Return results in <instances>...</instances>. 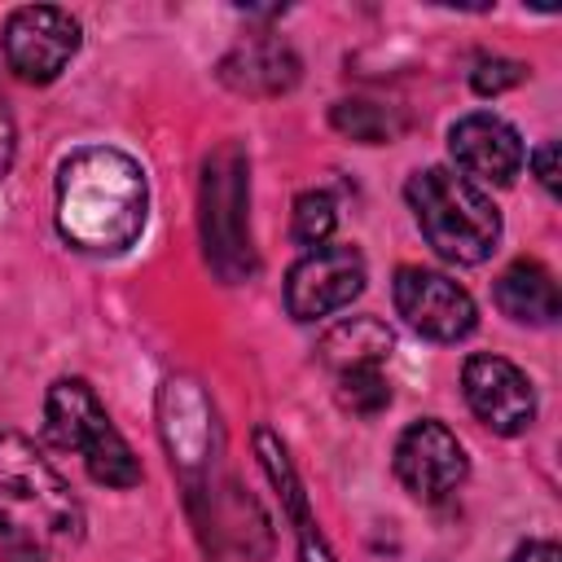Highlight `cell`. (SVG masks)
<instances>
[{
    "label": "cell",
    "mask_w": 562,
    "mask_h": 562,
    "mask_svg": "<svg viewBox=\"0 0 562 562\" xmlns=\"http://www.w3.org/2000/svg\"><path fill=\"white\" fill-rule=\"evenodd\" d=\"M395 347V334L386 321L378 316H351V321H338L325 338H321V360L334 369V373H347V369H369L391 356Z\"/></svg>",
    "instance_id": "9a60e30c"
},
{
    "label": "cell",
    "mask_w": 562,
    "mask_h": 562,
    "mask_svg": "<svg viewBox=\"0 0 562 562\" xmlns=\"http://www.w3.org/2000/svg\"><path fill=\"white\" fill-rule=\"evenodd\" d=\"M211 404L206 395L184 382V378H171L162 386V435H167V448H171V465L189 470L198 461H206V448H211Z\"/></svg>",
    "instance_id": "4fadbf2b"
},
{
    "label": "cell",
    "mask_w": 562,
    "mask_h": 562,
    "mask_svg": "<svg viewBox=\"0 0 562 562\" xmlns=\"http://www.w3.org/2000/svg\"><path fill=\"white\" fill-rule=\"evenodd\" d=\"M294 527H299V553H303V562H338V558L329 553V544L321 540V531H316L312 514H307L303 522H294Z\"/></svg>",
    "instance_id": "7402d4cb"
},
{
    "label": "cell",
    "mask_w": 562,
    "mask_h": 562,
    "mask_svg": "<svg viewBox=\"0 0 562 562\" xmlns=\"http://www.w3.org/2000/svg\"><path fill=\"white\" fill-rule=\"evenodd\" d=\"M461 395H465L470 413L487 430H496L505 439L531 430V422H536V386H531V378L514 360H505L496 351L465 356V364H461Z\"/></svg>",
    "instance_id": "9c48e42d"
},
{
    "label": "cell",
    "mask_w": 562,
    "mask_h": 562,
    "mask_svg": "<svg viewBox=\"0 0 562 562\" xmlns=\"http://www.w3.org/2000/svg\"><path fill=\"white\" fill-rule=\"evenodd\" d=\"M448 154H452L457 171L474 184H514V176L527 162L518 127L487 110L461 114L448 127Z\"/></svg>",
    "instance_id": "8fae6325"
},
{
    "label": "cell",
    "mask_w": 562,
    "mask_h": 562,
    "mask_svg": "<svg viewBox=\"0 0 562 562\" xmlns=\"http://www.w3.org/2000/svg\"><path fill=\"white\" fill-rule=\"evenodd\" d=\"M198 228L211 272L224 285L255 277V241H250V158L237 140H224L202 162L198 184Z\"/></svg>",
    "instance_id": "277c9868"
},
{
    "label": "cell",
    "mask_w": 562,
    "mask_h": 562,
    "mask_svg": "<svg viewBox=\"0 0 562 562\" xmlns=\"http://www.w3.org/2000/svg\"><path fill=\"white\" fill-rule=\"evenodd\" d=\"M338 378V400L342 408H351L356 417H378L386 404H391V382L378 364L369 369H347V373H334Z\"/></svg>",
    "instance_id": "d6986e66"
},
{
    "label": "cell",
    "mask_w": 562,
    "mask_h": 562,
    "mask_svg": "<svg viewBox=\"0 0 562 562\" xmlns=\"http://www.w3.org/2000/svg\"><path fill=\"white\" fill-rule=\"evenodd\" d=\"M334 224H338V206H334V198L325 189H307V193L294 198V224H290V233H294L299 246H307V250L325 246L334 237Z\"/></svg>",
    "instance_id": "ac0fdd59"
},
{
    "label": "cell",
    "mask_w": 562,
    "mask_h": 562,
    "mask_svg": "<svg viewBox=\"0 0 562 562\" xmlns=\"http://www.w3.org/2000/svg\"><path fill=\"white\" fill-rule=\"evenodd\" d=\"M391 465H395V479L417 501H443L470 474V457H465L461 439L443 422H435V417H422V422L400 430Z\"/></svg>",
    "instance_id": "30bf717a"
},
{
    "label": "cell",
    "mask_w": 562,
    "mask_h": 562,
    "mask_svg": "<svg viewBox=\"0 0 562 562\" xmlns=\"http://www.w3.org/2000/svg\"><path fill=\"white\" fill-rule=\"evenodd\" d=\"M492 299L496 307L518 321V325H553L558 312H562V299H558V281L553 272L540 263V259H514L496 285H492Z\"/></svg>",
    "instance_id": "5bb4252c"
},
{
    "label": "cell",
    "mask_w": 562,
    "mask_h": 562,
    "mask_svg": "<svg viewBox=\"0 0 562 562\" xmlns=\"http://www.w3.org/2000/svg\"><path fill=\"white\" fill-rule=\"evenodd\" d=\"M149 211L145 167L114 145H83L61 158L53 184V215L66 246L83 255L127 250Z\"/></svg>",
    "instance_id": "6da1fadb"
},
{
    "label": "cell",
    "mask_w": 562,
    "mask_h": 562,
    "mask_svg": "<svg viewBox=\"0 0 562 562\" xmlns=\"http://www.w3.org/2000/svg\"><path fill=\"white\" fill-rule=\"evenodd\" d=\"M364 255L356 246H316L303 250L285 272V307L294 321H321L342 312L364 290Z\"/></svg>",
    "instance_id": "ba28073f"
},
{
    "label": "cell",
    "mask_w": 562,
    "mask_h": 562,
    "mask_svg": "<svg viewBox=\"0 0 562 562\" xmlns=\"http://www.w3.org/2000/svg\"><path fill=\"white\" fill-rule=\"evenodd\" d=\"M329 123H334V132H342L356 145H391L404 132V119L391 105L369 101V97H342V101H334Z\"/></svg>",
    "instance_id": "2e32d148"
},
{
    "label": "cell",
    "mask_w": 562,
    "mask_h": 562,
    "mask_svg": "<svg viewBox=\"0 0 562 562\" xmlns=\"http://www.w3.org/2000/svg\"><path fill=\"white\" fill-rule=\"evenodd\" d=\"M44 430L57 448L79 452L101 487H136L145 479L140 457L110 422L88 378H57L44 395Z\"/></svg>",
    "instance_id": "5b68a950"
},
{
    "label": "cell",
    "mask_w": 562,
    "mask_h": 562,
    "mask_svg": "<svg viewBox=\"0 0 562 562\" xmlns=\"http://www.w3.org/2000/svg\"><path fill=\"white\" fill-rule=\"evenodd\" d=\"M509 562H562V549L553 540H527L509 553Z\"/></svg>",
    "instance_id": "cb8c5ba5"
},
{
    "label": "cell",
    "mask_w": 562,
    "mask_h": 562,
    "mask_svg": "<svg viewBox=\"0 0 562 562\" xmlns=\"http://www.w3.org/2000/svg\"><path fill=\"white\" fill-rule=\"evenodd\" d=\"M527 162H531L536 180L544 184V193H558V140H544Z\"/></svg>",
    "instance_id": "44dd1931"
},
{
    "label": "cell",
    "mask_w": 562,
    "mask_h": 562,
    "mask_svg": "<svg viewBox=\"0 0 562 562\" xmlns=\"http://www.w3.org/2000/svg\"><path fill=\"white\" fill-rule=\"evenodd\" d=\"M255 452H259V461H263V470H268V479H272V487H277V496H281L285 514H290L294 522H303V518H307L303 483H299V474H294V465H290V457H285L281 439H277L268 426H259V430H255Z\"/></svg>",
    "instance_id": "e0dca14e"
},
{
    "label": "cell",
    "mask_w": 562,
    "mask_h": 562,
    "mask_svg": "<svg viewBox=\"0 0 562 562\" xmlns=\"http://www.w3.org/2000/svg\"><path fill=\"white\" fill-rule=\"evenodd\" d=\"M391 299H395V312L408 321V329H417L430 342H461L479 325V307L470 290L439 268H422V263L395 268Z\"/></svg>",
    "instance_id": "8992f818"
},
{
    "label": "cell",
    "mask_w": 562,
    "mask_h": 562,
    "mask_svg": "<svg viewBox=\"0 0 562 562\" xmlns=\"http://www.w3.org/2000/svg\"><path fill=\"white\" fill-rule=\"evenodd\" d=\"M0 44L22 83H53L79 53V22L57 4H22L4 18Z\"/></svg>",
    "instance_id": "52a82bcc"
},
{
    "label": "cell",
    "mask_w": 562,
    "mask_h": 562,
    "mask_svg": "<svg viewBox=\"0 0 562 562\" xmlns=\"http://www.w3.org/2000/svg\"><path fill=\"white\" fill-rule=\"evenodd\" d=\"M13 154H18V136H13V114L4 105V92H0V180L13 171Z\"/></svg>",
    "instance_id": "603a6c76"
},
{
    "label": "cell",
    "mask_w": 562,
    "mask_h": 562,
    "mask_svg": "<svg viewBox=\"0 0 562 562\" xmlns=\"http://www.w3.org/2000/svg\"><path fill=\"white\" fill-rule=\"evenodd\" d=\"M404 198L422 237L448 263H483L501 241V211L483 193V184L465 180L452 167H422L408 176Z\"/></svg>",
    "instance_id": "3957f363"
},
{
    "label": "cell",
    "mask_w": 562,
    "mask_h": 562,
    "mask_svg": "<svg viewBox=\"0 0 562 562\" xmlns=\"http://www.w3.org/2000/svg\"><path fill=\"white\" fill-rule=\"evenodd\" d=\"M83 540V505L48 457L0 430V549L13 562H53Z\"/></svg>",
    "instance_id": "7a4b0ae2"
},
{
    "label": "cell",
    "mask_w": 562,
    "mask_h": 562,
    "mask_svg": "<svg viewBox=\"0 0 562 562\" xmlns=\"http://www.w3.org/2000/svg\"><path fill=\"white\" fill-rule=\"evenodd\" d=\"M299 70H303V61L285 40L255 35V40H241L224 53L220 83L241 92V97H281L299 83Z\"/></svg>",
    "instance_id": "7c38bea8"
},
{
    "label": "cell",
    "mask_w": 562,
    "mask_h": 562,
    "mask_svg": "<svg viewBox=\"0 0 562 562\" xmlns=\"http://www.w3.org/2000/svg\"><path fill=\"white\" fill-rule=\"evenodd\" d=\"M522 79H527V66H522V61L483 57V61L474 66V75H470V88H474L479 97H496V92H505V88H518Z\"/></svg>",
    "instance_id": "ffe728a7"
}]
</instances>
